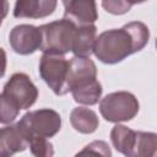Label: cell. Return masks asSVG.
Segmentation results:
<instances>
[{"mask_svg": "<svg viewBox=\"0 0 157 157\" xmlns=\"http://www.w3.org/2000/svg\"><path fill=\"white\" fill-rule=\"evenodd\" d=\"M150 39L147 26L140 21L124 25L118 29L102 32L96 37L93 53L104 64H117L129 55L140 52Z\"/></svg>", "mask_w": 157, "mask_h": 157, "instance_id": "cell-1", "label": "cell"}, {"mask_svg": "<svg viewBox=\"0 0 157 157\" xmlns=\"http://www.w3.org/2000/svg\"><path fill=\"white\" fill-rule=\"evenodd\" d=\"M67 88L74 101L80 104L93 105L98 103L102 86L97 80L96 64L90 58L74 56L69 61Z\"/></svg>", "mask_w": 157, "mask_h": 157, "instance_id": "cell-2", "label": "cell"}, {"mask_svg": "<svg viewBox=\"0 0 157 157\" xmlns=\"http://www.w3.org/2000/svg\"><path fill=\"white\" fill-rule=\"evenodd\" d=\"M77 25L67 18L53 21L39 26L42 42L40 50L45 54L64 55L72 49Z\"/></svg>", "mask_w": 157, "mask_h": 157, "instance_id": "cell-3", "label": "cell"}, {"mask_svg": "<svg viewBox=\"0 0 157 157\" xmlns=\"http://www.w3.org/2000/svg\"><path fill=\"white\" fill-rule=\"evenodd\" d=\"M102 117L110 123L129 121L139 112L137 98L126 91H118L107 94L99 102Z\"/></svg>", "mask_w": 157, "mask_h": 157, "instance_id": "cell-4", "label": "cell"}, {"mask_svg": "<svg viewBox=\"0 0 157 157\" xmlns=\"http://www.w3.org/2000/svg\"><path fill=\"white\" fill-rule=\"evenodd\" d=\"M69 61L64 55L43 54L39 60V75L56 96H64L67 88Z\"/></svg>", "mask_w": 157, "mask_h": 157, "instance_id": "cell-5", "label": "cell"}, {"mask_svg": "<svg viewBox=\"0 0 157 157\" xmlns=\"http://www.w3.org/2000/svg\"><path fill=\"white\" fill-rule=\"evenodd\" d=\"M20 126L31 135H39L44 137H53L61 128V117L58 112L44 108L26 113L18 121Z\"/></svg>", "mask_w": 157, "mask_h": 157, "instance_id": "cell-6", "label": "cell"}, {"mask_svg": "<svg viewBox=\"0 0 157 157\" xmlns=\"http://www.w3.org/2000/svg\"><path fill=\"white\" fill-rule=\"evenodd\" d=\"M2 93L10 97L20 109H28L36 103L38 97L36 85L23 72L13 74L5 83Z\"/></svg>", "mask_w": 157, "mask_h": 157, "instance_id": "cell-7", "label": "cell"}, {"mask_svg": "<svg viewBox=\"0 0 157 157\" xmlns=\"http://www.w3.org/2000/svg\"><path fill=\"white\" fill-rule=\"evenodd\" d=\"M40 42L39 27L32 25H17L9 34V43L12 50L21 55L33 54L40 48Z\"/></svg>", "mask_w": 157, "mask_h": 157, "instance_id": "cell-8", "label": "cell"}, {"mask_svg": "<svg viewBox=\"0 0 157 157\" xmlns=\"http://www.w3.org/2000/svg\"><path fill=\"white\" fill-rule=\"evenodd\" d=\"M65 12L64 17L77 26L92 25L98 20L96 0H61Z\"/></svg>", "mask_w": 157, "mask_h": 157, "instance_id": "cell-9", "label": "cell"}, {"mask_svg": "<svg viewBox=\"0 0 157 157\" xmlns=\"http://www.w3.org/2000/svg\"><path fill=\"white\" fill-rule=\"evenodd\" d=\"M28 144L29 136L18 123L0 129V157L22 152L28 147Z\"/></svg>", "mask_w": 157, "mask_h": 157, "instance_id": "cell-10", "label": "cell"}, {"mask_svg": "<svg viewBox=\"0 0 157 157\" xmlns=\"http://www.w3.org/2000/svg\"><path fill=\"white\" fill-rule=\"evenodd\" d=\"M58 0H16L13 16L17 18H43L54 12Z\"/></svg>", "mask_w": 157, "mask_h": 157, "instance_id": "cell-11", "label": "cell"}, {"mask_svg": "<svg viewBox=\"0 0 157 157\" xmlns=\"http://www.w3.org/2000/svg\"><path fill=\"white\" fill-rule=\"evenodd\" d=\"M110 140L115 150L119 151L120 153L129 157L135 156L137 131H134L125 125L117 124L115 126H113L110 131Z\"/></svg>", "mask_w": 157, "mask_h": 157, "instance_id": "cell-12", "label": "cell"}, {"mask_svg": "<svg viewBox=\"0 0 157 157\" xmlns=\"http://www.w3.org/2000/svg\"><path fill=\"white\" fill-rule=\"evenodd\" d=\"M96 29L97 28L93 23L77 26L76 36H75L72 49H71L75 56L90 58V55L93 53V45L96 40Z\"/></svg>", "mask_w": 157, "mask_h": 157, "instance_id": "cell-13", "label": "cell"}, {"mask_svg": "<svg viewBox=\"0 0 157 157\" xmlns=\"http://www.w3.org/2000/svg\"><path fill=\"white\" fill-rule=\"evenodd\" d=\"M70 123L72 128L81 134H92L99 125L97 114L86 107L74 108L70 114Z\"/></svg>", "mask_w": 157, "mask_h": 157, "instance_id": "cell-14", "label": "cell"}, {"mask_svg": "<svg viewBox=\"0 0 157 157\" xmlns=\"http://www.w3.org/2000/svg\"><path fill=\"white\" fill-rule=\"evenodd\" d=\"M157 148V135L155 132L137 131V141L134 157H153Z\"/></svg>", "mask_w": 157, "mask_h": 157, "instance_id": "cell-15", "label": "cell"}, {"mask_svg": "<svg viewBox=\"0 0 157 157\" xmlns=\"http://www.w3.org/2000/svg\"><path fill=\"white\" fill-rule=\"evenodd\" d=\"M20 108L5 93H0V123L10 124L18 115Z\"/></svg>", "mask_w": 157, "mask_h": 157, "instance_id": "cell-16", "label": "cell"}, {"mask_svg": "<svg viewBox=\"0 0 157 157\" xmlns=\"http://www.w3.org/2000/svg\"><path fill=\"white\" fill-rule=\"evenodd\" d=\"M28 147H29L32 155H34L37 157H50L54 155L53 145L44 136L31 135Z\"/></svg>", "mask_w": 157, "mask_h": 157, "instance_id": "cell-17", "label": "cell"}, {"mask_svg": "<svg viewBox=\"0 0 157 157\" xmlns=\"http://www.w3.org/2000/svg\"><path fill=\"white\" fill-rule=\"evenodd\" d=\"M102 6L112 15H124L130 11L132 5L128 0H102Z\"/></svg>", "mask_w": 157, "mask_h": 157, "instance_id": "cell-18", "label": "cell"}, {"mask_svg": "<svg viewBox=\"0 0 157 157\" xmlns=\"http://www.w3.org/2000/svg\"><path fill=\"white\" fill-rule=\"evenodd\" d=\"M98 155V156H104V157H109L112 155L110 148L108 146L107 142L104 141H93L91 144H88L82 151H80L77 155Z\"/></svg>", "mask_w": 157, "mask_h": 157, "instance_id": "cell-19", "label": "cell"}, {"mask_svg": "<svg viewBox=\"0 0 157 157\" xmlns=\"http://www.w3.org/2000/svg\"><path fill=\"white\" fill-rule=\"evenodd\" d=\"M7 12H9V1L7 0H0V26L2 25V21L6 17Z\"/></svg>", "mask_w": 157, "mask_h": 157, "instance_id": "cell-20", "label": "cell"}, {"mask_svg": "<svg viewBox=\"0 0 157 157\" xmlns=\"http://www.w3.org/2000/svg\"><path fill=\"white\" fill-rule=\"evenodd\" d=\"M6 71V53L2 48H0V77L5 75Z\"/></svg>", "mask_w": 157, "mask_h": 157, "instance_id": "cell-21", "label": "cell"}, {"mask_svg": "<svg viewBox=\"0 0 157 157\" xmlns=\"http://www.w3.org/2000/svg\"><path fill=\"white\" fill-rule=\"evenodd\" d=\"M131 5H134V4H141V2H144V1H146V0H128Z\"/></svg>", "mask_w": 157, "mask_h": 157, "instance_id": "cell-22", "label": "cell"}]
</instances>
